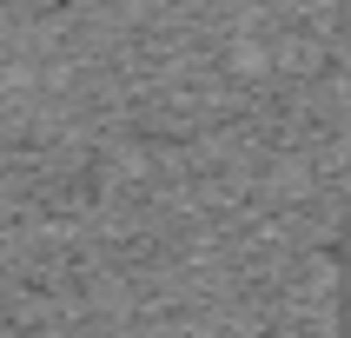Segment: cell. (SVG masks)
I'll list each match as a JSON object with an SVG mask.
<instances>
[{
	"label": "cell",
	"instance_id": "obj_1",
	"mask_svg": "<svg viewBox=\"0 0 351 338\" xmlns=\"http://www.w3.org/2000/svg\"><path fill=\"white\" fill-rule=\"evenodd\" d=\"M345 338H351V245H345Z\"/></svg>",
	"mask_w": 351,
	"mask_h": 338
},
{
	"label": "cell",
	"instance_id": "obj_2",
	"mask_svg": "<svg viewBox=\"0 0 351 338\" xmlns=\"http://www.w3.org/2000/svg\"><path fill=\"white\" fill-rule=\"evenodd\" d=\"M345 20H351V0H345Z\"/></svg>",
	"mask_w": 351,
	"mask_h": 338
}]
</instances>
